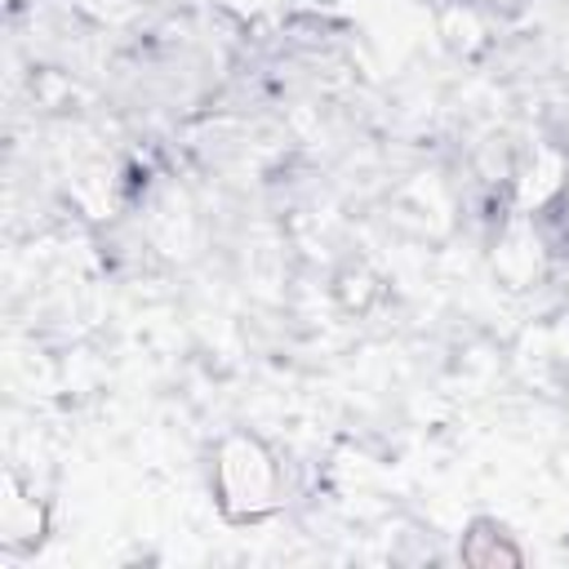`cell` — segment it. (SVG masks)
<instances>
[{"mask_svg": "<svg viewBox=\"0 0 569 569\" xmlns=\"http://www.w3.org/2000/svg\"><path fill=\"white\" fill-rule=\"evenodd\" d=\"M458 556L476 569H511L525 560V551L511 542V533L493 529V533H480V525H471V533H462L458 542Z\"/></svg>", "mask_w": 569, "mask_h": 569, "instance_id": "6da1fadb", "label": "cell"}]
</instances>
